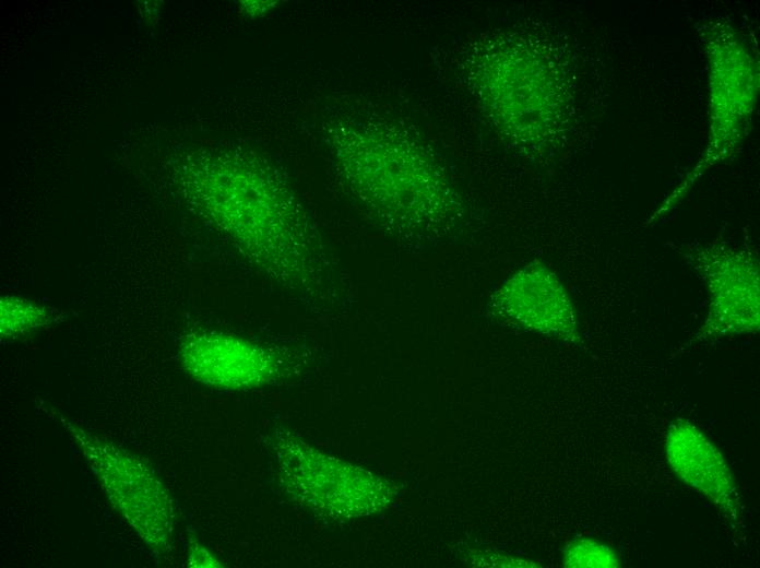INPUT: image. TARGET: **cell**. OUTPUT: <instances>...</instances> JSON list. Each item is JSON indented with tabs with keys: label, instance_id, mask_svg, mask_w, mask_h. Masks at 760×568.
<instances>
[{
	"label": "cell",
	"instance_id": "obj_8",
	"mask_svg": "<svg viewBox=\"0 0 760 568\" xmlns=\"http://www.w3.org/2000/svg\"><path fill=\"white\" fill-rule=\"evenodd\" d=\"M50 315L46 308L29 300L14 297L1 299V335L13 338L47 324Z\"/></svg>",
	"mask_w": 760,
	"mask_h": 568
},
{
	"label": "cell",
	"instance_id": "obj_10",
	"mask_svg": "<svg viewBox=\"0 0 760 568\" xmlns=\"http://www.w3.org/2000/svg\"><path fill=\"white\" fill-rule=\"evenodd\" d=\"M189 566L191 567H219V561L198 541H190Z\"/></svg>",
	"mask_w": 760,
	"mask_h": 568
},
{
	"label": "cell",
	"instance_id": "obj_2",
	"mask_svg": "<svg viewBox=\"0 0 760 568\" xmlns=\"http://www.w3.org/2000/svg\"><path fill=\"white\" fill-rule=\"evenodd\" d=\"M57 415L115 509L152 552L159 557L169 555L176 511L168 489L155 471L126 449Z\"/></svg>",
	"mask_w": 760,
	"mask_h": 568
},
{
	"label": "cell",
	"instance_id": "obj_4",
	"mask_svg": "<svg viewBox=\"0 0 760 568\" xmlns=\"http://www.w3.org/2000/svg\"><path fill=\"white\" fill-rule=\"evenodd\" d=\"M179 355L183 368L195 380L216 389H256L275 382L286 371L275 351L218 331L187 334Z\"/></svg>",
	"mask_w": 760,
	"mask_h": 568
},
{
	"label": "cell",
	"instance_id": "obj_5",
	"mask_svg": "<svg viewBox=\"0 0 760 568\" xmlns=\"http://www.w3.org/2000/svg\"><path fill=\"white\" fill-rule=\"evenodd\" d=\"M696 264L709 286L711 307L696 341H709L759 329L758 261L734 248L705 247Z\"/></svg>",
	"mask_w": 760,
	"mask_h": 568
},
{
	"label": "cell",
	"instance_id": "obj_7",
	"mask_svg": "<svg viewBox=\"0 0 760 568\" xmlns=\"http://www.w3.org/2000/svg\"><path fill=\"white\" fill-rule=\"evenodd\" d=\"M500 296L501 311L522 327L569 342L579 340L571 304L554 274L546 269L523 270Z\"/></svg>",
	"mask_w": 760,
	"mask_h": 568
},
{
	"label": "cell",
	"instance_id": "obj_1",
	"mask_svg": "<svg viewBox=\"0 0 760 568\" xmlns=\"http://www.w3.org/2000/svg\"><path fill=\"white\" fill-rule=\"evenodd\" d=\"M282 486L292 499L332 520H352L392 505V483L361 466L324 453L287 428L271 438Z\"/></svg>",
	"mask_w": 760,
	"mask_h": 568
},
{
	"label": "cell",
	"instance_id": "obj_3",
	"mask_svg": "<svg viewBox=\"0 0 760 568\" xmlns=\"http://www.w3.org/2000/svg\"><path fill=\"white\" fill-rule=\"evenodd\" d=\"M700 32L709 61L706 147L696 168L667 199L663 209L672 206L702 173L735 151L746 134L757 102L758 67L733 26L714 20Z\"/></svg>",
	"mask_w": 760,
	"mask_h": 568
},
{
	"label": "cell",
	"instance_id": "obj_6",
	"mask_svg": "<svg viewBox=\"0 0 760 568\" xmlns=\"http://www.w3.org/2000/svg\"><path fill=\"white\" fill-rule=\"evenodd\" d=\"M666 458L684 483L705 496L726 519L741 522V499L729 465L701 429L686 419L673 422L666 436Z\"/></svg>",
	"mask_w": 760,
	"mask_h": 568
},
{
	"label": "cell",
	"instance_id": "obj_9",
	"mask_svg": "<svg viewBox=\"0 0 760 568\" xmlns=\"http://www.w3.org/2000/svg\"><path fill=\"white\" fill-rule=\"evenodd\" d=\"M563 564L567 567L619 566L616 553L609 546L591 539H581L569 544L565 551Z\"/></svg>",
	"mask_w": 760,
	"mask_h": 568
}]
</instances>
